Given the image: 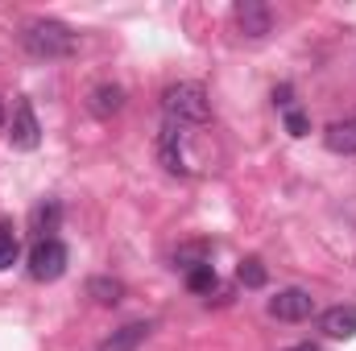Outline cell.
I'll return each instance as SVG.
<instances>
[{
    "label": "cell",
    "instance_id": "obj_1",
    "mask_svg": "<svg viewBox=\"0 0 356 351\" xmlns=\"http://www.w3.org/2000/svg\"><path fill=\"white\" fill-rule=\"evenodd\" d=\"M21 46H25L33 58L50 62V58H71V54L79 50V37H75L71 25L50 21V17H38V21H29V25L21 29Z\"/></svg>",
    "mask_w": 356,
    "mask_h": 351
},
{
    "label": "cell",
    "instance_id": "obj_2",
    "mask_svg": "<svg viewBox=\"0 0 356 351\" xmlns=\"http://www.w3.org/2000/svg\"><path fill=\"white\" fill-rule=\"evenodd\" d=\"M162 112H166V124H175V128L207 124L211 120V99H207L203 83H175L162 95Z\"/></svg>",
    "mask_w": 356,
    "mask_h": 351
},
{
    "label": "cell",
    "instance_id": "obj_3",
    "mask_svg": "<svg viewBox=\"0 0 356 351\" xmlns=\"http://www.w3.org/2000/svg\"><path fill=\"white\" fill-rule=\"evenodd\" d=\"M67 261H71V252H67V244L58 236L54 240H38L29 248V277L33 281H58L67 273Z\"/></svg>",
    "mask_w": 356,
    "mask_h": 351
},
{
    "label": "cell",
    "instance_id": "obj_4",
    "mask_svg": "<svg viewBox=\"0 0 356 351\" xmlns=\"http://www.w3.org/2000/svg\"><path fill=\"white\" fill-rule=\"evenodd\" d=\"M8 145L21 149V153H29V149L42 145V124H38L29 99H17V108H13V120H8Z\"/></svg>",
    "mask_w": 356,
    "mask_h": 351
},
{
    "label": "cell",
    "instance_id": "obj_5",
    "mask_svg": "<svg viewBox=\"0 0 356 351\" xmlns=\"http://www.w3.org/2000/svg\"><path fill=\"white\" fill-rule=\"evenodd\" d=\"M269 314H273L277 323H302V318L315 314V298H311L307 289H298V285L277 289V293L269 298Z\"/></svg>",
    "mask_w": 356,
    "mask_h": 351
},
{
    "label": "cell",
    "instance_id": "obj_6",
    "mask_svg": "<svg viewBox=\"0 0 356 351\" xmlns=\"http://www.w3.org/2000/svg\"><path fill=\"white\" fill-rule=\"evenodd\" d=\"M232 17H236V25H241L245 37H266L269 25H273V12H269V4H261V0H241L232 8Z\"/></svg>",
    "mask_w": 356,
    "mask_h": 351
},
{
    "label": "cell",
    "instance_id": "obj_7",
    "mask_svg": "<svg viewBox=\"0 0 356 351\" xmlns=\"http://www.w3.org/2000/svg\"><path fill=\"white\" fill-rule=\"evenodd\" d=\"M323 145L340 157H356V116H344V120H332L323 128Z\"/></svg>",
    "mask_w": 356,
    "mask_h": 351
},
{
    "label": "cell",
    "instance_id": "obj_8",
    "mask_svg": "<svg viewBox=\"0 0 356 351\" xmlns=\"http://www.w3.org/2000/svg\"><path fill=\"white\" fill-rule=\"evenodd\" d=\"M319 331L327 339H353L356 335V306H332L319 314Z\"/></svg>",
    "mask_w": 356,
    "mask_h": 351
},
{
    "label": "cell",
    "instance_id": "obj_9",
    "mask_svg": "<svg viewBox=\"0 0 356 351\" xmlns=\"http://www.w3.org/2000/svg\"><path fill=\"white\" fill-rule=\"evenodd\" d=\"M149 331H154V323H129V327L112 331V335L99 343V351H137L149 339Z\"/></svg>",
    "mask_w": 356,
    "mask_h": 351
},
{
    "label": "cell",
    "instance_id": "obj_10",
    "mask_svg": "<svg viewBox=\"0 0 356 351\" xmlns=\"http://www.w3.org/2000/svg\"><path fill=\"white\" fill-rule=\"evenodd\" d=\"M58 223H63V207H58L54 198H46V203H38V207L29 211V228H33L38 240H54Z\"/></svg>",
    "mask_w": 356,
    "mask_h": 351
},
{
    "label": "cell",
    "instance_id": "obj_11",
    "mask_svg": "<svg viewBox=\"0 0 356 351\" xmlns=\"http://www.w3.org/2000/svg\"><path fill=\"white\" fill-rule=\"evenodd\" d=\"M88 108L95 116H116L124 108V87L120 83H95L88 95Z\"/></svg>",
    "mask_w": 356,
    "mask_h": 351
},
{
    "label": "cell",
    "instance_id": "obj_12",
    "mask_svg": "<svg viewBox=\"0 0 356 351\" xmlns=\"http://www.w3.org/2000/svg\"><path fill=\"white\" fill-rule=\"evenodd\" d=\"M158 162L170 170V174H186V162H182V141H178V128L166 124L162 137H158Z\"/></svg>",
    "mask_w": 356,
    "mask_h": 351
},
{
    "label": "cell",
    "instance_id": "obj_13",
    "mask_svg": "<svg viewBox=\"0 0 356 351\" xmlns=\"http://www.w3.org/2000/svg\"><path fill=\"white\" fill-rule=\"evenodd\" d=\"M88 298L91 302H99V306H116V302L124 298V281H116V277H91L88 281Z\"/></svg>",
    "mask_w": 356,
    "mask_h": 351
},
{
    "label": "cell",
    "instance_id": "obj_14",
    "mask_svg": "<svg viewBox=\"0 0 356 351\" xmlns=\"http://www.w3.org/2000/svg\"><path fill=\"white\" fill-rule=\"evenodd\" d=\"M216 281H220V277H216L211 261L186 268V289H191V293H211V289H216Z\"/></svg>",
    "mask_w": 356,
    "mask_h": 351
},
{
    "label": "cell",
    "instance_id": "obj_15",
    "mask_svg": "<svg viewBox=\"0 0 356 351\" xmlns=\"http://www.w3.org/2000/svg\"><path fill=\"white\" fill-rule=\"evenodd\" d=\"M21 257V240L13 232V223H0V268H13Z\"/></svg>",
    "mask_w": 356,
    "mask_h": 351
},
{
    "label": "cell",
    "instance_id": "obj_16",
    "mask_svg": "<svg viewBox=\"0 0 356 351\" xmlns=\"http://www.w3.org/2000/svg\"><path fill=\"white\" fill-rule=\"evenodd\" d=\"M236 277H241V285H245V289H261V285L269 281L266 264L257 261V257H249V261H241V268H236Z\"/></svg>",
    "mask_w": 356,
    "mask_h": 351
},
{
    "label": "cell",
    "instance_id": "obj_17",
    "mask_svg": "<svg viewBox=\"0 0 356 351\" xmlns=\"http://www.w3.org/2000/svg\"><path fill=\"white\" fill-rule=\"evenodd\" d=\"M282 120H286V132H290V137H307V132H311V120H307L302 108H286Z\"/></svg>",
    "mask_w": 356,
    "mask_h": 351
},
{
    "label": "cell",
    "instance_id": "obj_18",
    "mask_svg": "<svg viewBox=\"0 0 356 351\" xmlns=\"http://www.w3.org/2000/svg\"><path fill=\"white\" fill-rule=\"evenodd\" d=\"M290 95H294V91L286 87V83H282V87H273V103H277V108L286 112V108H294V99H290Z\"/></svg>",
    "mask_w": 356,
    "mask_h": 351
},
{
    "label": "cell",
    "instance_id": "obj_19",
    "mask_svg": "<svg viewBox=\"0 0 356 351\" xmlns=\"http://www.w3.org/2000/svg\"><path fill=\"white\" fill-rule=\"evenodd\" d=\"M286 351H323L319 343H294V348H286Z\"/></svg>",
    "mask_w": 356,
    "mask_h": 351
},
{
    "label": "cell",
    "instance_id": "obj_20",
    "mask_svg": "<svg viewBox=\"0 0 356 351\" xmlns=\"http://www.w3.org/2000/svg\"><path fill=\"white\" fill-rule=\"evenodd\" d=\"M0 124H4V108H0Z\"/></svg>",
    "mask_w": 356,
    "mask_h": 351
}]
</instances>
